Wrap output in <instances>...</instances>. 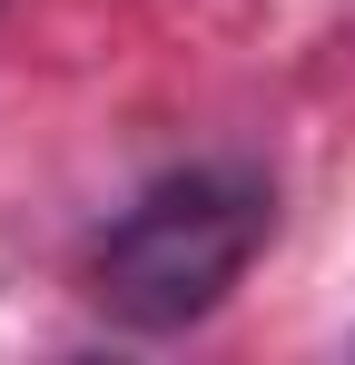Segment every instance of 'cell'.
I'll return each instance as SVG.
<instances>
[{
    "instance_id": "6da1fadb",
    "label": "cell",
    "mask_w": 355,
    "mask_h": 365,
    "mask_svg": "<svg viewBox=\"0 0 355 365\" xmlns=\"http://www.w3.org/2000/svg\"><path fill=\"white\" fill-rule=\"evenodd\" d=\"M267 217H277V197H267L257 168H237V158L168 168L89 247V297L109 306L118 326H138V336H178L207 306H227V287L267 247Z\"/></svg>"
}]
</instances>
